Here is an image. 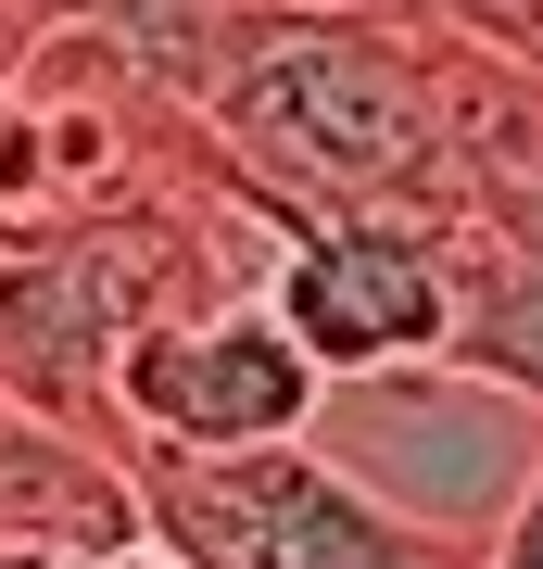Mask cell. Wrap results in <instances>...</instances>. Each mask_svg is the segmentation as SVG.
<instances>
[{
  "label": "cell",
  "instance_id": "1",
  "mask_svg": "<svg viewBox=\"0 0 543 569\" xmlns=\"http://www.w3.org/2000/svg\"><path fill=\"white\" fill-rule=\"evenodd\" d=\"M127 481H140V531L164 557H190V569H481V545L380 507L303 430L228 443V456L127 443Z\"/></svg>",
  "mask_w": 543,
  "mask_h": 569
},
{
  "label": "cell",
  "instance_id": "2",
  "mask_svg": "<svg viewBox=\"0 0 543 569\" xmlns=\"http://www.w3.org/2000/svg\"><path fill=\"white\" fill-rule=\"evenodd\" d=\"M303 443L342 456L380 507L481 545L505 519V493L531 481V456H543V406L505 392V380H467L443 355H418V367H342V380H316Z\"/></svg>",
  "mask_w": 543,
  "mask_h": 569
},
{
  "label": "cell",
  "instance_id": "3",
  "mask_svg": "<svg viewBox=\"0 0 543 569\" xmlns=\"http://www.w3.org/2000/svg\"><path fill=\"white\" fill-rule=\"evenodd\" d=\"M101 418L127 443H178V456H228V443H279L316 418V355L279 329L265 291H215L152 329H127L101 367Z\"/></svg>",
  "mask_w": 543,
  "mask_h": 569
},
{
  "label": "cell",
  "instance_id": "4",
  "mask_svg": "<svg viewBox=\"0 0 543 569\" xmlns=\"http://www.w3.org/2000/svg\"><path fill=\"white\" fill-rule=\"evenodd\" d=\"M265 305L316 380L342 367H418L443 355V216H392V203H303L279 228Z\"/></svg>",
  "mask_w": 543,
  "mask_h": 569
},
{
  "label": "cell",
  "instance_id": "5",
  "mask_svg": "<svg viewBox=\"0 0 543 569\" xmlns=\"http://www.w3.org/2000/svg\"><path fill=\"white\" fill-rule=\"evenodd\" d=\"M0 545L127 557L140 545V481H127V456L0 392Z\"/></svg>",
  "mask_w": 543,
  "mask_h": 569
},
{
  "label": "cell",
  "instance_id": "6",
  "mask_svg": "<svg viewBox=\"0 0 543 569\" xmlns=\"http://www.w3.org/2000/svg\"><path fill=\"white\" fill-rule=\"evenodd\" d=\"M443 367L543 406V253L481 216H443Z\"/></svg>",
  "mask_w": 543,
  "mask_h": 569
},
{
  "label": "cell",
  "instance_id": "7",
  "mask_svg": "<svg viewBox=\"0 0 543 569\" xmlns=\"http://www.w3.org/2000/svg\"><path fill=\"white\" fill-rule=\"evenodd\" d=\"M418 13H443V26H467V39H493V51L543 63V0H418Z\"/></svg>",
  "mask_w": 543,
  "mask_h": 569
},
{
  "label": "cell",
  "instance_id": "8",
  "mask_svg": "<svg viewBox=\"0 0 543 569\" xmlns=\"http://www.w3.org/2000/svg\"><path fill=\"white\" fill-rule=\"evenodd\" d=\"M481 569H543V456H531V481L505 493V519L481 531Z\"/></svg>",
  "mask_w": 543,
  "mask_h": 569
},
{
  "label": "cell",
  "instance_id": "9",
  "mask_svg": "<svg viewBox=\"0 0 543 569\" xmlns=\"http://www.w3.org/2000/svg\"><path fill=\"white\" fill-rule=\"evenodd\" d=\"M0 569H101V557H63V545H0Z\"/></svg>",
  "mask_w": 543,
  "mask_h": 569
},
{
  "label": "cell",
  "instance_id": "10",
  "mask_svg": "<svg viewBox=\"0 0 543 569\" xmlns=\"http://www.w3.org/2000/svg\"><path fill=\"white\" fill-rule=\"evenodd\" d=\"M63 13H89V0H0V26H63Z\"/></svg>",
  "mask_w": 543,
  "mask_h": 569
},
{
  "label": "cell",
  "instance_id": "11",
  "mask_svg": "<svg viewBox=\"0 0 543 569\" xmlns=\"http://www.w3.org/2000/svg\"><path fill=\"white\" fill-rule=\"evenodd\" d=\"M101 569H190V557H164L152 531H140V545H127V557H101Z\"/></svg>",
  "mask_w": 543,
  "mask_h": 569
}]
</instances>
